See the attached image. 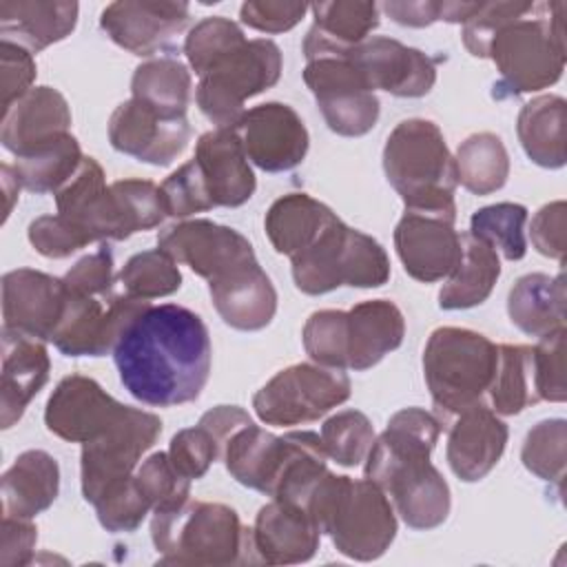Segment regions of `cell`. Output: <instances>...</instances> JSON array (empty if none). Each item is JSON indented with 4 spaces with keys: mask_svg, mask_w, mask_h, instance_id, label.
I'll return each instance as SVG.
<instances>
[{
    "mask_svg": "<svg viewBox=\"0 0 567 567\" xmlns=\"http://www.w3.org/2000/svg\"><path fill=\"white\" fill-rule=\"evenodd\" d=\"M113 361L126 392L153 408L195 401L210 374L213 346L199 315L177 303L148 306L122 332Z\"/></svg>",
    "mask_w": 567,
    "mask_h": 567,
    "instance_id": "obj_1",
    "label": "cell"
},
{
    "mask_svg": "<svg viewBox=\"0 0 567 567\" xmlns=\"http://www.w3.org/2000/svg\"><path fill=\"white\" fill-rule=\"evenodd\" d=\"M441 421L423 408H403L388 421L365 456V478L377 483L412 529H432L450 514V487L430 463Z\"/></svg>",
    "mask_w": 567,
    "mask_h": 567,
    "instance_id": "obj_2",
    "label": "cell"
},
{
    "mask_svg": "<svg viewBox=\"0 0 567 567\" xmlns=\"http://www.w3.org/2000/svg\"><path fill=\"white\" fill-rule=\"evenodd\" d=\"M321 534L352 560H377L396 536V514L385 492L370 478L326 472L306 505Z\"/></svg>",
    "mask_w": 567,
    "mask_h": 567,
    "instance_id": "obj_3",
    "label": "cell"
},
{
    "mask_svg": "<svg viewBox=\"0 0 567 567\" xmlns=\"http://www.w3.org/2000/svg\"><path fill=\"white\" fill-rule=\"evenodd\" d=\"M151 538L159 554V565L221 567L259 560L252 547V532L224 503L188 498L179 505L155 509Z\"/></svg>",
    "mask_w": 567,
    "mask_h": 567,
    "instance_id": "obj_4",
    "label": "cell"
},
{
    "mask_svg": "<svg viewBox=\"0 0 567 567\" xmlns=\"http://www.w3.org/2000/svg\"><path fill=\"white\" fill-rule=\"evenodd\" d=\"M383 171L405 210L456 217V166L434 122L421 117L399 122L385 140Z\"/></svg>",
    "mask_w": 567,
    "mask_h": 567,
    "instance_id": "obj_5",
    "label": "cell"
},
{
    "mask_svg": "<svg viewBox=\"0 0 567 567\" xmlns=\"http://www.w3.org/2000/svg\"><path fill=\"white\" fill-rule=\"evenodd\" d=\"M565 2H534V9L503 24L487 58L496 64L501 80L494 97L523 95L556 84L565 69Z\"/></svg>",
    "mask_w": 567,
    "mask_h": 567,
    "instance_id": "obj_6",
    "label": "cell"
},
{
    "mask_svg": "<svg viewBox=\"0 0 567 567\" xmlns=\"http://www.w3.org/2000/svg\"><path fill=\"white\" fill-rule=\"evenodd\" d=\"M496 357L498 346L481 332L436 328L423 350V374L436 410L454 419L470 408L487 405Z\"/></svg>",
    "mask_w": 567,
    "mask_h": 567,
    "instance_id": "obj_7",
    "label": "cell"
},
{
    "mask_svg": "<svg viewBox=\"0 0 567 567\" xmlns=\"http://www.w3.org/2000/svg\"><path fill=\"white\" fill-rule=\"evenodd\" d=\"M290 261L295 286L306 295H326L341 286L379 288L390 279L383 246L341 219Z\"/></svg>",
    "mask_w": 567,
    "mask_h": 567,
    "instance_id": "obj_8",
    "label": "cell"
},
{
    "mask_svg": "<svg viewBox=\"0 0 567 567\" xmlns=\"http://www.w3.org/2000/svg\"><path fill=\"white\" fill-rule=\"evenodd\" d=\"M281 51L272 40L255 38L226 51L199 75L195 100L217 128H233L241 120L244 102L275 86L281 75Z\"/></svg>",
    "mask_w": 567,
    "mask_h": 567,
    "instance_id": "obj_9",
    "label": "cell"
},
{
    "mask_svg": "<svg viewBox=\"0 0 567 567\" xmlns=\"http://www.w3.org/2000/svg\"><path fill=\"white\" fill-rule=\"evenodd\" d=\"M350 379L339 368L295 363L279 370L255 396L252 408L266 425L310 423L350 399Z\"/></svg>",
    "mask_w": 567,
    "mask_h": 567,
    "instance_id": "obj_10",
    "label": "cell"
},
{
    "mask_svg": "<svg viewBox=\"0 0 567 567\" xmlns=\"http://www.w3.org/2000/svg\"><path fill=\"white\" fill-rule=\"evenodd\" d=\"M303 82L330 131L343 137H361L379 120V97L357 66L341 53H323L308 60Z\"/></svg>",
    "mask_w": 567,
    "mask_h": 567,
    "instance_id": "obj_11",
    "label": "cell"
},
{
    "mask_svg": "<svg viewBox=\"0 0 567 567\" xmlns=\"http://www.w3.org/2000/svg\"><path fill=\"white\" fill-rule=\"evenodd\" d=\"M159 434L162 421L157 414L128 405L115 425L97 439L82 443V496L93 505L106 487L133 476L142 454L155 445Z\"/></svg>",
    "mask_w": 567,
    "mask_h": 567,
    "instance_id": "obj_12",
    "label": "cell"
},
{
    "mask_svg": "<svg viewBox=\"0 0 567 567\" xmlns=\"http://www.w3.org/2000/svg\"><path fill=\"white\" fill-rule=\"evenodd\" d=\"M157 248L208 284L228 279L257 264L250 241L239 230L210 219H188L168 226L157 235Z\"/></svg>",
    "mask_w": 567,
    "mask_h": 567,
    "instance_id": "obj_13",
    "label": "cell"
},
{
    "mask_svg": "<svg viewBox=\"0 0 567 567\" xmlns=\"http://www.w3.org/2000/svg\"><path fill=\"white\" fill-rule=\"evenodd\" d=\"M148 306L146 299L128 295L97 299L69 290L66 310L53 334V343L66 357H104L113 352L128 323Z\"/></svg>",
    "mask_w": 567,
    "mask_h": 567,
    "instance_id": "obj_14",
    "label": "cell"
},
{
    "mask_svg": "<svg viewBox=\"0 0 567 567\" xmlns=\"http://www.w3.org/2000/svg\"><path fill=\"white\" fill-rule=\"evenodd\" d=\"M66 301L64 279L33 268L9 270L2 277V330L53 341Z\"/></svg>",
    "mask_w": 567,
    "mask_h": 567,
    "instance_id": "obj_15",
    "label": "cell"
},
{
    "mask_svg": "<svg viewBox=\"0 0 567 567\" xmlns=\"http://www.w3.org/2000/svg\"><path fill=\"white\" fill-rule=\"evenodd\" d=\"M246 157L266 173L297 168L308 153V131L297 111L281 102L248 109L237 126Z\"/></svg>",
    "mask_w": 567,
    "mask_h": 567,
    "instance_id": "obj_16",
    "label": "cell"
},
{
    "mask_svg": "<svg viewBox=\"0 0 567 567\" xmlns=\"http://www.w3.org/2000/svg\"><path fill=\"white\" fill-rule=\"evenodd\" d=\"M190 140L186 117H166L153 106L131 97L109 117V142L115 151L153 166H168Z\"/></svg>",
    "mask_w": 567,
    "mask_h": 567,
    "instance_id": "obj_17",
    "label": "cell"
},
{
    "mask_svg": "<svg viewBox=\"0 0 567 567\" xmlns=\"http://www.w3.org/2000/svg\"><path fill=\"white\" fill-rule=\"evenodd\" d=\"M343 53L372 91H388L396 97H421L436 82L439 60L392 38L374 35Z\"/></svg>",
    "mask_w": 567,
    "mask_h": 567,
    "instance_id": "obj_18",
    "label": "cell"
},
{
    "mask_svg": "<svg viewBox=\"0 0 567 567\" xmlns=\"http://www.w3.org/2000/svg\"><path fill=\"white\" fill-rule=\"evenodd\" d=\"M128 405L115 401L102 385L84 374L64 377L51 392L44 410V425L71 443H86L115 425Z\"/></svg>",
    "mask_w": 567,
    "mask_h": 567,
    "instance_id": "obj_19",
    "label": "cell"
},
{
    "mask_svg": "<svg viewBox=\"0 0 567 567\" xmlns=\"http://www.w3.org/2000/svg\"><path fill=\"white\" fill-rule=\"evenodd\" d=\"M454 219L436 213L405 210L394 228L396 255L405 272L423 284L450 277L463 257Z\"/></svg>",
    "mask_w": 567,
    "mask_h": 567,
    "instance_id": "obj_20",
    "label": "cell"
},
{
    "mask_svg": "<svg viewBox=\"0 0 567 567\" xmlns=\"http://www.w3.org/2000/svg\"><path fill=\"white\" fill-rule=\"evenodd\" d=\"M190 20L186 2L171 0H117L100 16L102 31L133 55L148 58L171 47Z\"/></svg>",
    "mask_w": 567,
    "mask_h": 567,
    "instance_id": "obj_21",
    "label": "cell"
},
{
    "mask_svg": "<svg viewBox=\"0 0 567 567\" xmlns=\"http://www.w3.org/2000/svg\"><path fill=\"white\" fill-rule=\"evenodd\" d=\"M252 547L259 563L297 565L306 563L319 549L321 532L306 507L272 498L255 518Z\"/></svg>",
    "mask_w": 567,
    "mask_h": 567,
    "instance_id": "obj_22",
    "label": "cell"
},
{
    "mask_svg": "<svg viewBox=\"0 0 567 567\" xmlns=\"http://www.w3.org/2000/svg\"><path fill=\"white\" fill-rule=\"evenodd\" d=\"M71 109L53 86H33L2 109L0 142L16 157L71 133Z\"/></svg>",
    "mask_w": 567,
    "mask_h": 567,
    "instance_id": "obj_23",
    "label": "cell"
},
{
    "mask_svg": "<svg viewBox=\"0 0 567 567\" xmlns=\"http://www.w3.org/2000/svg\"><path fill=\"white\" fill-rule=\"evenodd\" d=\"M505 445L507 425L487 405H476L454 416L445 456L461 481L476 483L494 470Z\"/></svg>",
    "mask_w": 567,
    "mask_h": 567,
    "instance_id": "obj_24",
    "label": "cell"
},
{
    "mask_svg": "<svg viewBox=\"0 0 567 567\" xmlns=\"http://www.w3.org/2000/svg\"><path fill=\"white\" fill-rule=\"evenodd\" d=\"M206 179L215 206H241L255 188V173L244 153L241 140L235 128H215L197 140L193 157Z\"/></svg>",
    "mask_w": 567,
    "mask_h": 567,
    "instance_id": "obj_25",
    "label": "cell"
},
{
    "mask_svg": "<svg viewBox=\"0 0 567 567\" xmlns=\"http://www.w3.org/2000/svg\"><path fill=\"white\" fill-rule=\"evenodd\" d=\"M51 361L47 346L11 330H2V372H0V423L9 430L20 421L31 399L49 381Z\"/></svg>",
    "mask_w": 567,
    "mask_h": 567,
    "instance_id": "obj_26",
    "label": "cell"
},
{
    "mask_svg": "<svg viewBox=\"0 0 567 567\" xmlns=\"http://www.w3.org/2000/svg\"><path fill=\"white\" fill-rule=\"evenodd\" d=\"M405 337L403 312L388 299H370L346 310V354L350 370H368L396 350Z\"/></svg>",
    "mask_w": 567,
    "mask_h": 567,
    "instance_id": "obj_27",
    "label": "cell"
},
{
    "mask_svg": "<svg viewBox=\"0 0 567 567\" xmlns=\"http://www.w3.org/2000/svg\"><path fill=\"white\" fill-rule=\"evenodd\" d=\"M290 452V432L275 436L272 432L248 423L239 427L226 443L221 458L228 474L244 487L272 494L279 472Z\"/></svg>",
    "mask_w": 567,
    "mask_h": 567,
    "instance_id": "obj_28",
    "label": "cell"
},
{
    "mask_svg": "<svg viewBox=\"0 0 567 567\" xmlns=\"http://www.w3.org/2000/svg\"><path fill=\"white\" fill-rule=\"evenodd\" d=\"M208 290L217 315L235 330H261L277 312V290L259 261L228 279L208 284Z\"/></svg>",
    "mask_w": 567,
    "mask_h": 567,
    "instance_id": "obj_29",
    "label": "cell"
},
{
    "mask_svg": "<svg viewBox=\"0 0 567 567\" xmlns=\"http://www.w3.org/2000/svg\"><path fill=\"white\" fill-rule=\"evenodd\" d=\"M78 2L42 0H2L0 35L31 53L64 40L78 24Z\"/></svg>",
    "mask_w": 567,
    "mask_h": 567,
    "instance_id": "obj_30",
    "label": "cell"
},
{
    "mask_svg": "<svg viewBox=\"0 0 567 567\" xmlns=\"http://www.w3.org/2000/svg\"><path fill=\"white\" fill-rule=\"evenodd\" d=\"M315 22L303 38L306 60L323 53L348 51L379 27V7L374 2L332 0L310 4Z\"/></svg>",
    "mask_w": 567,
    "mask_h": 567,
    "instance_id": "obj_31",
    "label": "cell"
},
{
    "mask_svg": "<svg viewBox=\"0 0 567 567\" xmlns=\"http://www.w3.org/2000/svg\"><path fill=\"white\" fill-rule=\"evenodd\" d=\"M58 492V461L44 450H27L2 474V516L31 520L53 505Z\"/></svg>",
    "mask_w": 567,
    "mask_h": 567,
    "instance_id": "obj_32",
    "label": "cell"
},
{
    "mask_svg": "<svg viewBox=\"0 0 567 567\" xmlns=\"http://www.w3.org/2000/svg\"><path fill=\"white\" fill-rule=\"evenodd\" d=\"M339 217L308 193H288L272 202L264 228L279 255L297 257L310 248Z\"/></svg>",
    "mask_w": 567,
    "mask_h": 567,
    "instance_id": "obj_33",
    "label": "cell"
},
{
    "mask_svg": "<svg viewBox=\"0 0 567 567\" xmlns=\"http://www.w3.org/2000/svg\"><path fill=\"white\" fill-rule=\"evenodd\" d=\"M53 195L58 215L75 224L91 244L111 239V184H106L104 171L93 157H84L73 177Z\"/></svg>",
    "mask_w": 567,
    "mask_h": 567,
    "instance_id": "obj_34",
    "label": "cell"
},
{
    "mask_svg": "<svg viewBox=\"0 0 567 567\" xmlns=\"http://www.w3.org/2000/svg\"><path fill=\"white\" fill-rule=\"evenodd\" d=\"M565 277L529 272L520 277L507 297V315L512 323L529 334L545 337L565 328Z\"/></svg>",
    "mask_w": 567,
    "mask_h": 567,
    "instance_id": "obj_35",
    "label": "cell"
},
{
    "mask_svg": "<svg viewBox=\"0 0 567 567\" xmlns=\"http://www.w3.org/2000/svg\"><path fill=\"white\" fill-rule=\"evenodd\" d=\"M527 157L543 168H560L567 159V102L560 95H538L527 102L516 122Z\"/></svg>",
    "mask_w": 567,
    "mask_h": 567,
    "instance_id": "obj_36",
    "label": "cell"
},
{
    "mask_svg": "<svg viewBox=\"0 0 567 567\" xmlns=\"http://www.w3.org/2000/svg\"><path fill=\"white\" fill-rule=\"evenodd\" d=\"M461 244L463 257L439 292L443 310H467L483 303L501 277V261L492 246L472 233H463Z\"/></svg>",
    "mask_w": 567,
    "mask_h": 567,
    "instance_id": "obj_37",
    "label": "cell"
},
{
    "mask_svg": "<svg viewBox=\"0 0 567 567\" xmlns=\"http://www.w3.org/2000/svg\"><path fill=\"white\" fill-rule=\"evenodd\" d=\"M84 155L78 140L64 133L29 153L16 157L13 171L22 188L31 193H58L80 168Z\"/></svg>",
    "mask_w": 567,
    "mask_h": 567,
    "instance_id": "obj_38",
    "label": "cell"
},
{
    "mask_svg": "<svg viewBox=\"0 0 567 567\" xmlns=\"http://www.w3.org/2000/svg\"><path fill=\"white\" fill-rule=\"evenodd\" d=\"M135 100L166 117H186L190 100V71L173 58H155L140 64L131 80Z\"/></svg>",
    "mask_w": 567,
    "mask_h": 567,
    "instance_id": "obj_39",
    "label": "cell"
},
{
    "mask_svg": "<svg viewBox=\"0 0 567 567\" xmlns=\"http://www.w3.org/2000/svg\"><path fill=\"white\" fill-rule=\"evenodd\" d=\"M456 182L474 193L489 195L505 186L509 177V155L496 133H474L461 142L454 157Z\"/></svg>",
    "mask_w": 567,
    "mask_h": 567,
    "instance_id": "obj_40",
    "label": "cell"
},
{
    "mask_svg": "<svg viewBox=\"0 0 567 567\" xmlns=\"http://www.w3.org/2000/svg\"><path fill=\"white\" fill-rule=\"evenodd\" d=\"M489 410L503 416H514L527 405L538 403L532 372V346L501 343L494 379L487 392Z\"/></svg>",
    "mask_w": 567,
    "mask_h": 567,
    "instance_id": "obj_41",
    "label": "cell"
},
{
    "mask_svg": "<svg viewBox=\"0 0 567 567\" xmlns=\"http://www.w3.org/2000/svg\"><path fill=\"white\" fill-rule=\"evenodd\" d=\"M527 208L514 202H501L478 208L470 219V233L492 246L509 261H518L527 252L525 241Z\"/></svg>",
    "mask_w": 567,
    "mask_h": 567,
    "instance_id": "obj_42",
    "label": "cell"
},
{
    "mask_svg": "<svg viewBox=\"0 0 567 567\" xmlns=\"http://www.w3.org/2000/svg\"><path fill=\"white\" fill-rule=\"evenodd\" d=\"M120 284L124 295L148 301L177 292L182 286V272L171 255L155 248L133 255L120 270Z\"/></svg>",
    "mask_w": 567,
    "mask_h": 567,
    "instance_id": "obj_43",
    "label": "cell"
},
{
    "mask_svg": "<svg viewBox=\"0 0 567 567\" xmlns=\"http://www.w3.org/2000/svg\"><path fill=\"white\" fill-rule=\"evenodd\" d=\"M122 239L155 228L164 221L162 190L151 179H120L111 184Z\"/></svg>",
    "mask_w": 567,
    "mask_h": 567,
    "instance_id": "obj_44",
    "label": "cell"
},
{
    "mask_svg": "<svg viewBox=\"0 0 567 567\" xmlns=\"http://www.w3.org/2000/svg\"><path fill=\"white\" fill-rule=\"evenodd\" d=\"M319 436L328 458H332L337 465H343V467L359 465L368 456L374 443L372 423L359 410H341L332 414L321 425Z\"/></svg>",
    "mask_w": 567,
    "mask_h": 567,
    "instance_id": "obj_45",
    "label": "cell"
},
{
    "mask_svg": "<svg viewBox=\"0 0 567 567\" xmlns=\"http://www.w3.org/2000/svg\"><path fill=\"white\" fill-rule=\"evenodd\" d=\"M565 450H567L565 419H545L527 432L520 450V461L538 478L560 485L565 478Z\"/></svg>",
    "mask_w": 567,
    "mask_h": 567,
    "instance_id": "obj_46",
    "label": "cell"
},
{
    "mask_svg": "<svg viewBox=\"0 0 567 567\" xmlns=\"http://www.w3.org/2000/svg\"><path fill=\"white\" fill-rule=\"evenodd\" d=\"M246 40L241 27L224 16L204 18L197 22L186 40H184V53L190 64V69L197 75H204L215 60H219L226 51L241 44Z\"/></svg>",
    "mask_w": 567,
    "mask_h": 567,
    "instance_id": "obj_47",
    "label": "cell"
},
{
    "mask_svg": "<svg viewBox=\"0 0 567 567\" xmlns=\"http://www.w3.org/2000/svg\"><path fill=\"white\" fill-rule=\"evenodd\" d=\"M135 483L153 512L179 505L190 496V478L173 465L168 452L151 454L135 470Z\"/></svg>",
    "mask_w": 567,
    "mask_h": 567,
    "instance_id": "obj_48",
    "label": "cell"
},
{
    "mask_svg": "<svg viewBox=\"0 0 567 567\" xmlns=\"http://www.w3.org/2000/svg\"><path fill=\"white\" fill-rule=\"evenodd\" d=\"M93 507L100 525L113 534L137 529L146 518V514L151 512L148 501L144 498V494L135 483V474L106 487L93 501Z\"/></svg>",
    "mask_w": 567,
    "mask_h": 567,
    "instance_id": "obj_49",
    "label": "cell"
},
{
    "mask_svg": "<svg viewBox=\"0 0 567 567\" xmlns=\"http://www.w3.org/2000/svg\"><path fill=\"white\" fill-rule=\"evenodd\" d=\"M303 348L310 359L326 368H348L346 354V310H317L308 317L303 332Z\"/></svg>",
    "mask_w": 567,
    "mask_h": 567,
    "instance_id": "obj_50",
    "label": "cell"
},
{
    "mask_svg": "<svg viewBox=\"0 0 567 567\" xmlns=\"http://www.w3.org/2000/svg\"><path fill=\"white\" fill-rule=\"evenodd\" d=\"M162 202L168 217L186 219L195 213H204L215 208L202 168L195 159L182 164L175 173H171L162 186Z\"/></svg>",
    "mask_w": 567,
    "mask_h": 567,
    "instance_id": "obj_51",
    "label": "cell"
},
{
    "mask_svg": "<svg viewBox=\"0 0 567 567\" xmlns=\"http://www.w3.org/2000/svg\"><path fill=\"white\" fill-rule=\"evenodd\" d=\"M565 337L567 330L558 328L538 339L532 348V372L538 401L560 403L567 399L565 385Z\"/></svg>",
    "mask_w": 567,
    "mask_h": 567,
    "instance_id": "obj_52",
    "label": "cell"
},
{
    "mask_svg": "<svg viewBox=\"0 0 567 567\" xmlns=\"http://www.w3.org/2000/svg\"><path fill=\"white\" fill-rule=\"evenodd\" d=\"M534 9V2H481L476 13L463 24V44L476 58H487L494 33L514 18Z\"/></svg>",
    "mask_w": 567,
    "mask_h": 567,
    "instance_id": "obj_53",
    "label": "cell"
},
{
    "mask_svg": "<svg viewBox=\"0 0 567 567\" xmlns=\"http://www.w3.org/2000/svg\"><path fill=\"white\" fill-rule=\"evenodd\" d=\"M221 456L217 441L199 423L195 427L179 430L168 445V458L186 478H202L213 461Z\"/></svg>",
    "mask_w": 567,
    "mask_h": 567,
    "instance_id": "obj_54",
    "label": "cell"
},
{
    "mask_svg": "<svg viewBox=\"0 0 567 567\" xmlns=\"http://www.w3.org/2000/svg\"><path fill=\"white\" fill-rule=\"evenodd\" d=\"M31 246L49 259H64L91 244V239L62 215H42L29 224Z\"/></svg>",
    "mask_w": 567,
    "mask_h": 567,
    "instance_id": "obj_55",
    "label": "cell"
},
{
    "mask_svg": "<svg viewBox=\"0 0 567 567\" xmlns=\"http://www.w3.org/2000/svg\"><path fill=\"white\" fill-rule=\"evenodd\" d=\"M66 288L75 295L111 299L113 297V255L109 246L78 259L62 277Z\"/></svg>",
    "mask_w": 567,
    "mask_h": 567,
    "instance_id": "obj_56",
    "label": "cell"
},
{
    "mask_svg": "<svg viewBox=\"0 0 567 567\" xmlns=\"http://www.w3.org/2000/svg\"><path fill=\"white\" fill-rule=\"evenodd\" d=\"M0 71H2V109L13 104L18 97L29 93L35 80L33 53L24 47L0 40Z\"/></svg>",
    "mask_w": 567,
    "mask_h": 567,
    "instance_id": "obj_57",
    "label": "cell"
},
{
    "mask_svg": "<svg viewBox=\"0 0 567 567\" xmlns=\"http://www.w3.org/2000/svg\"><path fill=\"white\" fill-rule=\"evenodd\" d=\"M310 4L303 2H272V0H250L239 9V18L250 29L264 33H284L301 22Z\"/></svg>",
    "mask_w": 567,
    "mask_h": 567,
    "instance_id": "obj_58",
    "label": "cell"
},
{
    "mask_svg": "<svg viewBox=\"0 0 567 567\" xmlns=\"http://www.w3.org/2000/svg\"><path fill=\"white\" fill-rule=\"evenodd\" d=\"M567 228V206L563 199L545 204L532 219L529 226V237L534 248L549 257V259H565V250H567V239H565V230Z\"/></svg>",
    "mask_w": 567,
    "mask_h": 567,
    "instance_id": "obj_59",
    "label": "cell"
},
{
    "mask_svg": "<svg viewBox=\"0 0 567 567\" xmlns=\"http://www.w3.org/2000/svg\"><path fill=\"white\" fill-rule=\"evenodd\" d=\"M38 540V529L27 518L2 516V545H0V565L2 567H22L33 558V547Z\"/></svg>",
    "mask_w": 567,
    "mask_h": 567,
    "instance_id": "obj_60",
    "label": "cell"
},
{
    "mask_svg": "<svg viewBox=\"0 0 567 567\" xmlns=\"http://www.w3.org/2000/svg\"><path fill=\"white\" fill-rule=\"evenodd\" d=\"M252 423V419L248 416L246 410H241L239 405H217L213 410H208L202 419H199V425L206 427L210 432V436L217 441L219 445V452H224L226 443L230 441V436L244 427Z\"/></svg>",
    "mask_w": 567,
    "mask_h": 567,
    "instance_id": "obj_61",
    "label": "cell"
},
{
    "mask_svg": "<svg viewBox=\"0 0 567 567\" xmlns=\"http://www.w3.org/2000/svg\"><path fill=\"white\" fill-rule=\"evenodd\" d=\"M443 2L416 0V2H385L383 11L403 27H430L441 20Z\"/></svg>",
    "mask_w": 567,
    "mask_h": 567,
    "instance_id": "obj_62",
    "label": "cell"
},
{
    "mask_svg": "<svg viewBox=\"0 0 567 567\" xmlns=\"http://www.w3.org/2000/svg\"><path fill=\"white\" fill-rule=\"evenodd\" d=\"M2 193H4V219L11 215L13 202L18 199V190L22 188L16 171L11 164H2Z\"/></svg>",
    "mask_w": 567,
    "mask_h": 567,
    "instance_id": "obj_63",
    "label": "cell"
}]
</instances>
